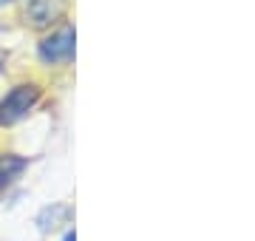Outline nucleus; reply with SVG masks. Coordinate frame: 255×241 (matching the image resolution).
Instances as JSON below:
<instances>
[{
    "mask_svg": "<svg viewBox=\"0 0 255 241\" xmlns=\"http://www.w3.org/2000/svg\"><path fill=\"white\" fill-rule=\"evenodd\" d=\"M26 167H28V159L17 156V153H3L0 156V190H6Z\"/></svg>",
    "mask_w": 255,
    "mask_h": 241,
    "instance_id": "7ed1b4c3",
    "label": "nucleus"
},
{
    "mask_svg": "<svg viewBox=\"0 0 255 241\" xmlns=\"http://www.w3.org/2000/svg\"><path fill=\"white\" fill-rule=\"evenodd\" d=\"M71 219V207L68 204H54V207H46L43 213H40V227L43 230H57L60 224H68Z\"/></svg>",
    "mask_w": 255,
    "mask_h": 241,
    "instance_id": "20e7f679",
    "label": "nucleus"
},
{
    "mask_svg": "<svg viewBox=\"0 0 255 241\" xmlns=\"http://www.w3.org/2000/svg\"><path fill=\"white\" fill-rule=\"evenodd\" d=\"M65 241H74V233H68V236H65Z\"/></svg>",
    "mask_w": 255,
    "mask_h": 241,
    "instance_id": "0eeeda50",
    "label": "nucleus"
},
{
    "mask_svg": "<svg viewBox=\"0 0 255 241\" xmlns=\"http://www.w3.org/2000/svg\"><path fill=\"white\" fill-rule=\"evenodd\" d=\"M28 17L34 20L37 26H43V23H48V20L54 17V9H51L48 0H34V3L28 6Z\"/></svg>",
    "mask_w": 255,
    "mask_h": 241,
    "instance_id": "39448f33",
    "label": "nucleus"
},
{
    "mask_svg": "<svg viewBox=\"0 0 255 241\" xmlns=\"http://www.w3.org/2000/svg\"><path fill=\"white\" fill-rule=\"evenodd\" d=\"M37 102H40V85H34V83L14 85V88L0 100V125H3V128L17 125L20 120H26L28 114L34 111Z\"/></svg>",
    "mask_w": 255,
    "mask_h": 241,
    "instance_id": "f257e3e1",
    "label": "nucleus"
},
{
    "mask_svg": "<svg viewBox=\"0 0 255 241\" xmlns=\"http://www.w3.org/2000/svg\"><path fill=\"white\" fill-rule=\"evenodd\" d=\"M74 48H77V34L74 28H60V31H51L40 46H37V57L46 65H63L74 60Z\"/></svg>",
    "mask_w": 255,
    "mask_h": 241,
    "instance_id": "f03ea898",
    "label": "nucleus"
},
{
    "mask_svg": "<svg viewBox=\"0 0 255 241\" xmlns=\"http://www.w3.org/2000/svg\"><path fill=\"white\" fill-rule=\"evenodd\" d=\"M6 3H9V0H0V6H6Z\"/></svg>",
    "mask_w": 255,
    "mask_h": 241,
    "instance_id": "6e6552de",
    "label": "nucleus"
},
{
    "mask_svg": "<svg viewBox=\"0 0 255 241\" xmlns=\"http://www.w3.org/2000/svg\"><path fill=\"white\" fill-rule=\"evenodd\" d=\"M3 68H6V51L0 48V71H3Z\"/></svg>",
    "mask_w": 255,
    "mask_h": 241,
    "instance_id": "423d86ee",
    "label": "nucleus"
}]
</instances>
